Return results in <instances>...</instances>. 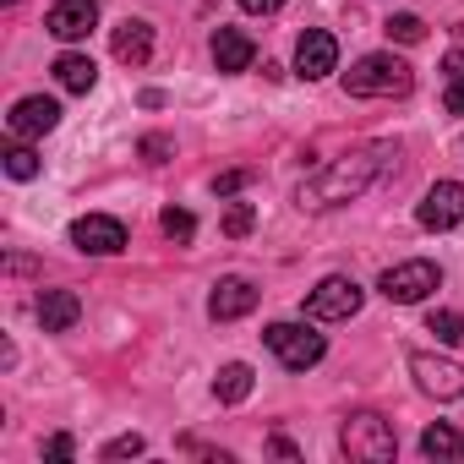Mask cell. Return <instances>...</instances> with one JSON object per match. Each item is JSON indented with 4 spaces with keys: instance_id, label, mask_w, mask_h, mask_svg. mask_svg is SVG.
Instances as JSON below:
<instances>
[{
    "instance_id": "15",
    "label": "cell",
    "mask_w": 464,
    "mask_h": 464,
    "mask_svg": "<svg viewBox=\"0 0 464 464\" xmlns=\"http://www.w3.org/2000/svg\"><path fill=\"white\" fill-rule=\"evenodd\" d=\"M77 317H82L77 290H44V295H39V328H44V334H72Z\"/></svg>"
},
{
    "instance_id": "31",
    "label": "cell",
    "mask_w": 464,
    "mask_h": 464,
    "mask_svg": "<svg viewBox=\"0 0 464 464\" xmlns=\"http://www.w3.org/2000/svg\"><path fill=\"white\" fill-rule=\"evenodd\" d=\"M268 448H274V453H279V459H295V442H290V437H274V442H268Z\"/></svg>"
},
{
    "instance_id": "11",
    "label": "cell",
    "mask_w": 464,
    "mask_h": 464,
    "mask_svg": "<svg viewBox=\"0 0 464 464\" xmlns=\"http://www.w3.org/2000/svg\"><path fill=\"white\" fill-rule=\"evenodd\" d=\"M44 28H50L61 44H77V39H88V34L99 28V0H55V6H50V17H44Z\"/></svg>"
},
{
    "instance_id": "26",
    "label": "cell",
    "mask_w": 464,
    "mask_h": 464,
    "mask_svg": "<svg viewBox=\"0 0 464 464\" xmlns=\"http://www.w3.org/2000/svg\"><path fill=\"white\" fill-rule=\"evenodd\" d=\"M246 180H252V169H224V175L213 180V191H218V197H236V191H241Z\"/></svg>"
},
{
    "instance_id": "13",
    "label": "cell",
    "mask_w": 464,
    "mask_h": 464,
    "mask_svg": "<svg viewBox=\"0 0 464 464\" xmlns=\"http://www.w3.org/2000/svg\"><path fill=\"white\" fill-rule=\"evenodd\" d=\"M246 312H257V285H252V279L229 274V279L213 285V295H208V317H213V323H236V317H246Z\"/></svg>"
},
{
    "instance_id": "3",
    "label": "cell",
    "mask_w": 464,
    "mask_h": 464,
    "mask_svg": "<svg viewBox=\"0 0 464 464\" xmlns=\"http://www.w3.org/2000/svg\"><path fill=\"white\" fill-rule=\"evenodd\" d=\"M339 448H344L355 464H388V459L399 453V437H393V426H388L382 415L361 410V415H350V420L339 426Z\"/></svg>"
},
{
    "instance_id": "9",
    "label": "cell",
    "mask_w": 464,
    "mask_h": 464,
    "mask_svg": "<svg viewBox=\"0 0 464 464\" xmlns=\"http://www.w3.org/2000/svg\"><path fill=\"white\" fill-rule=\"evenodd\" d=\"M328 72H339V39L323 34V28H306V34L295 39V77L323 82Z\"/></svg>"
},
{
    "instance_id": "21",
    "label": "cell",
    "mask_w": 464,
    "mask_h": 464,
    "mask_svg": "<svg viewBox=\"0 0 464 464\" xmlns=\"http://www.w3.org/2000/svg\"><path fill=\"white\" fill-rule=\"evenodd\" d=\"M39 169H44V164H39V153H34L28 142H17V148H6V175H12V180H34Z\"/></svg>"
},
{
    "instance_id": "19",
    "label": "cell",
    "mask_w": 464,
    "mask_h": 464,
    "mask_svg": "<svg viewBox=\"0 0 464 464\" xmlns=\"http://www.w3.org/2000/svg\"><path fill=\"white\" fill-rule=\"evenodd\" d=\"M420 453H426V459H464V437H459L448 420H437V426L420 431Z\"/></svg>"
},
{
    "instance_id": "16",
    "label": "cell",
    "mask_w": 464,
    "mask_h": 464,
    "mask_svg": "<svg viewBox=\"0 0 464 464\" xmlns=\"http://www.w3.org/2000/svg\"><path fill=\"white\" fill-rule=\"evenodd\" d=\"M148 55H153V28L142 23V17H126L121 28H115V61L121 66H148Z\"/></svg>"
},
{
    "instance_id": "29",
    "label": "cell",
    "mask_w": 464,
    "mask_h": 464,
    "mask_svg": "<svg viewBox=\"0 0 464 464\" xmlns=\"http://www.w3.org/2000/svg\"><path fill=\"white\" fill-rule=\"evenodd\" d=\"M241 6H246L252 17H268V12H279V6H285V0H241Z\"/></svg>"
},
{
    "instance_id": "32",
    "label": "cell",
    "mask_w": 464,
    "mask_h": 464,
    "mask_svg": "<svg viewBox=\"0 0 464 464\" xmlns=\"http://www.w3.org/2000/svg\"><path fill=\"white\" fill-rule=\"evenodd\" d=\"M6 6H17V0H6Z\"/></svg>"
},
{
    "instance_id": "24",
    "label": "cell",
    "mask_w": 464,
    "mask_h": 464,
    "mask_svg": "<svg viewBox=\"0 0 464 464\" xmlns=\"http://www.w3.org/2000/svg\"><path fill=\"white\" fill-rule=\"evenodd\" d=\"M252 224H257V208H252V202H236V208L224 213V236L241 241V236H252Z\"/></svg>"
},
{
    "instance_id": "22",
    "label": "cell",
    "mask_w": 464,
    "mask_h": 464,
    "mask_svg": "<svg viewBox=\"0 0 464 464\" xmlns=\"http://www.w3.org/2000/svg\"><path fill=\"white\" fill-rule=\"evenodd\" d=\"M426 334H437V344H464V317L459 312H431Z\"/></svg>"
},
{
    "instance_id": "6",
    "label": "cell",
    "mask_w": 464,
    "mask_h": 464,
    "mask_svg": "<svg viewBox=\"0 0 464 464\" xmlns=\"http://www.w3.org/2000/svg\"><path fill=\"white\" fill-rule=\"evenodd\" d=\"M361 301H366V290L355 285V279H344V274H334V279H323L312 295H306V317L312 323H350L355 312H361Z\"/></svg>"
},
{
    "instance_id": "10",
    "label": "cell",
    "mask_w": 464,
    "mask_h": 464,
    "mask_svg": "<svg viewBox=\"0 0 464 464\" xmlns=\"http://www.w3.org/2000/svg\"><path fill=\"white\" fill-rule=\"evenodd\" d=\"M415 218H420V229H453V224H464V180H437L420 197Z\"/></svg>"
},
{
    "instance_id": "27",
    "label": "cell",
    "mask_w": 464,
    "mask_h": 464,
    "mask_svg": "<svg viewBox=\"0 0 464 464\" xmlns=\"http://www.w3.org/2000/svg\"><path fill=\"white\" fill-rule=\"evenodd\" d=\"M442 110H448V115H464V72H459V77H448V93H442Z\"/></svg>"
},
{
    "instance_id": "20",
    "label": "cell",
    "mask_w": 464,
    "mask_h": 464,
    "mask_svg": "<svg viewBox=\"0 0 464 464\" xmlns=\"http://www.w3.org/2000/svg\"><path fill=\"white\" fill-rule=\"evenodd\" d=\"M382 34H388V39H399V44H420V39H426V23H420L415 12H399V17H388V23H382Z\"/></svg>"
},
{
    "instance_id": "12",
    "label": "cell",
    "mask_w": 464,
    "mask_h": 464,
    "mask_svg": "<svg viewBox=\"0 0 464 464\" xmlns=\"http://www.w3.org/2000/svg\"><path fill=\"white\" fill-rule=\"evenodd\" d=\"M6 126H12V137H17V142H34V137H44V131H55V126H61V104H55V99H44V93L17 99V104H12V115H6Z\"/></svg>"
},
{
    "instance_id": "23",
    "label": "cell",
    "mask_w": 464,
    "mask_h": 464,
    "mask_svg": "<svg viewBox=\"0 0 464 464\" xmlns=\"http://www.w3.org/2000/svg\"><path fill=\"white\" fill-rule=\"evenodd\" d=\"M159 224H164V236H169L175 246H186V241L197 236V218H191L186 208H164V218H159Z\"/></svg>"
},
{
    "instance_id": "1",
    "label": "cell",
    "mask_w": 464,
    "mask_h": 464,
    "mask_svg": "<svg viewBox=\"0 0 464 464\" xmlns=\"http://www.w3.org/2000/svg\"><path fill=\"white\" fill-rule=\"evenodd\" d=\"M388 164H393V142H366V148H350V153L328 159L317 175H306V180H301V191H295V202H301L306 213L344 208V202L366 197V191L382 180V169H388Z\"/></svg>"
},
{
    "instance_id": "30",
    "label": "cell",
    "mask_w": 464,
    "mask_h": 464,
    "mask_svg": "<svg viewBox=\"0 0 464 464\" xmlns=\"http://www.w3.org/2000/svg\"><path fill=\"white\" fill-rule=\"evenodd\" d=\"M142 153H148V159H153V164H164V159H159V153H169V142H164V137H148V142H142Z\"/></svg>"
},
{
    "instance_id": "8",
    "label": "cell",
    "mask_w": 464,
    "mask_h": 464,
    "mask_svg": "<svg viewBox=\"0 0 464 464\" xmlns=\"http://www.w3.org/2000/svg\"><path fill=\"white\" fill-rule=\"evenodd\" d=\"M72 246L88 257H115V252H126V224L110 213H82L72 224Z\"/></svg>"
},
{
    "instance_id": "2",
    "label": "cell",
    "mask_w": 464,
    "mask_h": 464,
    "mask_svg": "<svg viewBox=\"0 0 464 464\" xmlns=\"http://www.w3.org/2000/svg\"><path fill=\"white\" fill-rule=\"evenodd\" d=\"M415 88V72L399 55H361L344 72V93L350 99H404Z\"/></svg>"
},
{
    "instance_id": "28",
    "label": "cell",
    "mask_w": 464,
    "mask_h": 464,
    "mask_svg": "<svg viewBox=\"0 0 464 464\" xmlns=\"http://www.w3.org/2000/svg\"><path fill=\"white\" fill-rule=\"evenodd\" d=\"M44 453H50V459H72V453H77V442H72L66 431H55V437L44 442Z\"/></svg>"
},
{
    "instance_id": "5",
    "label": "cell",
    "mask_w": 464,
    "mask_h": 464,
    "mask_svg": "<svg viewBox=\"0 0 464 464\" xmlns=\"http://www.w3.org/2000/svg\"><path fill=\"white\" fill-rule=\"evenodd\" d=\"M442 285V268L437 263H426V257H410V263H393L382 279H377V290L393 301V306H415V301H426L431 290Z\"/></svg>"
},
{
    "instance_id": "7",
    "label": "cell",
    "mask_w": 464,
    "mask_h": 464,
    "mask_svg": "<svg viewBox=\"0 0 464 464\" xmlns=\"http://www.w3.org/2000/svg\"><path fill=\"white\" fill-rule=\"evenodd\" d=\"M410 377H415V388L420 393H431V399H464V366L459 361H448V355H431V350H415L410 355Z\"/></svg>"
},
{
    "instance_id": "18",
    "label": "cell",
    "mask_w": 464,
    "mask_h": 464,
    "mask_svg": "<svg viewBox=\"0 0 464 464\" xmlns=\"http://www.w3.org/2000/svg\"><path fill=\"white\" fill-rule=\"evenodd\" d=\"M55 82H61L66 93H93V82H99V66H93L88 55L66 50V55L55 61Z\"/></svg>"
},
{
    "instance_id": "25",
    "label": "cell",
    "mask_w": 464,
    "mask_h": 464,
    "mask_svg": "<svg viewBox=\"0 0 464 464\" xmlns=\"http://www.w3.org/2000/svg\"><path fill=\"white\" fill-rule=\"evenodd\" d=\"M142 448H148V442H142L137 431H126V437H115V442H104V453H99V459H137Z\"/></svg>"
},
{
    "instance_id": "17",
    "label": "cell",
    "mask_w": 464,
    "mask_h": 464,
    "mask_svg": "<svg viewBox=\"0 0 464 464\" xmlns=\"http://www.w3.org/2000/svg\"><path fill=\"white\" fill-rule=\"evenodd\" d=\"M252 388H257V372H252L246 361H229V366H218V377H213V399H218V404H246Z\"/></svg>"
},
{
    "instance_id": "4",
    "label": "cell",
    "mask_w": 464,
    "mask_h": 464,
    "mask_svg": "<svg viewBox=\"0 0 464 464\" xmlns=\"http://www.w3.org/2000/svg\"><path fill=\"white\" fill-rule=\"evenodd\" d=\"M263 344L279 355L285 372H312V366L328 355V339H323L317 328H306V323H274V328L263 334Z\"/></svg>"
},
{
    "instance_id": "14",
    "label": "cell",
    "mask_w": 464,
    "mask_h": 464,
    "mask_svg": "<svg viewBox=\"0 0 464 464\" xmlns=\"http://www.w3.org/2000/svg\"><path fill=\"white\" fill-rule=\"evenodd\" d=\"M252 61H257V44H252V34H241V28H218V34H213V66H218L224 77L246 72Z\"/></svg>"
}]
</instances>
